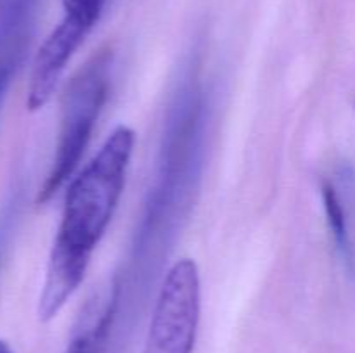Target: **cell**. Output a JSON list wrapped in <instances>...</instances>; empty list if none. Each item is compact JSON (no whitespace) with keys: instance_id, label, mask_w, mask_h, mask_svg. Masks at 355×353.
Returning a JSON list of instances; mask_svg holds the SVG:
<instances>
[{"instance_id":"1","label":"cell","mask_w":355,"mask_h":353,"mask_svg":"<svg viewBox=\"0 0 355 353\" xmlns=\"http://www.w3.org/2000/svg\"><path fill=\"white\" fill-rule=\"evenodd\" d=\"M134 145V130L120 125L69 183L38 300L42 322L52 320L85 279L123 194Z\"/></svg>"},{"instance_id":"2","label":"cell","mask_w":355,"mask_h":353,"mask_svg":"<svg viewBox=\"0 0 355 353\" xmlns=\"http://www.w3.org/2000/svg\"><path fill=\"white\" fill-rule=\"evenodd\" d=\"M111 52L94 55L69 82L62 97L61 130L52 168L38 194V203L51 199L78 165L110 90Z\"/></svg>"},{"instance_id":"3","label":"cell","mask_w":355,"mask_h":353,"mask_svg":"<svg viewBox=\"0 0 355 353\" xmlns=\"http://www.w3.org/2000/svg\"><path fill=\"white\" fill-rule=\"evenodd\" d=\"M200 314V270L193 260L182 258L163 279L142 353H193Z\"/></svg>"},{"instance_id":"4","label":"cell","mask_w":355,"mask_h":353,"mask_svg":"<svg viewBox=\"0 0 355 353\" xmlns=\"http://www.w3.org/2000/svg\"><path fill=\"white\" fill-rule=\"evenodd\" d=\"M87 35L89 31H85L83 28L61 19V23L45 38L37 57H35L33 69H31L26 99L28 109L38 111L51 100L69 59L73 57L76 48L83 44Z\"/></svg>"},{"instance_id":"5","label":"cell","mask_w":355,"mask_h":353,"mask_svg":"<svg viewBox=\"0 0 355 353\" xmlns=\"http://www.w3.org/2000/svg\"><path fill=\"white\" fill-rule=\"evenodd\" d=\"M321 196H322V206L326 211V220H328V227L331 230L335 244L338 248L340 255H342L343 262L347 263L350 270L355 266V256H354V246L352 239H350L349 230V218H347L345 206L340 197L338 189L335 183L331 182H322L321 187Z\"/></svg>"},{"instance_id":"6","label":"cell","mask_w":355,"mask_h":353,"mask_svg":"<svg viewBox=\"0 0 355 353\" xmlns=\"http://www.w3.org/2000/svg\"><path fill=\"white\" fill-rule=\"evenodd\" d=\"M64 16L62 19L83 28L90 33L103 16L107 0H61Z\"/></svg>"},{"instance_id":"7","label":"cell","mask_w":355,"mask_h":353,"mask_svg":"<svg viewBox=\"0 0 355 353\" xmlns=\"http://www.w3.org/2000/svg\"><path fill=\"white\" fill-rule=\"evenodd\" d=\"M107 318L110 315L104 314V317L94 322L92 325L80 329L68 343L64 353H103L104 338L107 332Z\"/></svg>"},{"instance_id":"8","label":"cell","mask_w":355,"mask_h":353,"mask_svg":"<svg viewBox=\"0 0 355 353\" xmlns=\"http://www.w3.org/2000/svg\"><path fill=\"white\" fill-rule=\"evenodd\" d=\"M0 353H14V350L10 348L9 343L3 341V339H0Z\"/></svg>"}]
</instances>
